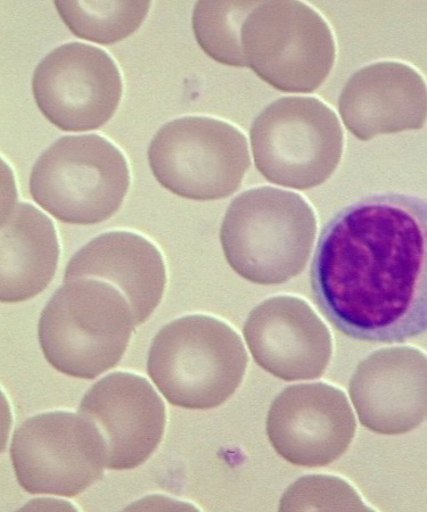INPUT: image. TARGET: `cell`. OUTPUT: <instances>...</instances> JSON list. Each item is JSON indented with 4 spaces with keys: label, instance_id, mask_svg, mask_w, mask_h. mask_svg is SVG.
<instances>
[{
    "label": "cell",
    "instance_id": "obj_2",
    "mask_svg": "<svg viewBox=\"0 0 427 512\" xmlns=\"http://www.w3.org/2000/svg\"><path fill=\"white\" fill-rule=\"evenodd\" d=\"M317 218L305 197L265 186L250 189L228 206L220 242L237 275L262 286L299 276L310 259Z\"/></svg>",
    "mask_w": 427,
    "mask_h": 512
},
{
    "label": "cell",
    "instance_id": "obj_10",
    "mask_svg": "<svg viewBox=\"0 0 427 512\" xmlns=\"http://www.w3.org/2000/svg\"><path fill=\"white\" fill-rule=\"evenodd\" d=\"M32 93L41 113L63 131L97 130L118 110L123 81L101 48L82 43L57 47L37 65Z\"/></svg>",
    "mask_w": 427,
    "mask_h": 512
},
{
    "label": "cell",
    "instance_id": "obj_16",
    "mask_svg": "<svg viewBox=\"0 0 427 512\" xmlns=\"http://www.w3.org/2000/svg\"><path fill=\"white\" fill-rule=\"evenodd\" d=\"M85 278L103 280L119 289L139 326L162 301L167 269L161 252L149 239L119 230L95 237L72 256L64 282Z\"/></svg>",
    "mask_w": 427,
    "mask_h": 512
},
{
    "label": "cell",
    "instance_id": "obj_20",
    "mask_svg": "<svg viewBox=\"0 0 427 512\" xmlns=\"http://www.w3.org/2000/svg\"><path fill=\"white\" fill-rule=\"evenodd\" d=\"M281 511L371 510L353 487L334 476H306L286 490Z\"/></svg>",
    "mask_w": 427,
    "mask_h": 512
},
{
    "label": "cell",
    "instance_id": "obj_5",
    "mask_svg": "<svg viewBox=\"0 0 427 512\" xmlns=\"http://www.w3.org/2000/svg\"><path fill=\"white\" fill-rule=\"evenodd\" d=\"M131 183L125 155L98 135L57 139L32 168L34 201L64 224L89 226L121 209Z\"/></svg>",
    "mask_w": 427,
    "mask_h": 512
},
{
    "label": "cell",
    "instance_id": "obj_1",
    "mask_svg": "<svg viewBox=\"0 0 427 512\" xmlns=\"http://www.w3.org/2000/svg\"><path fill=\"white\" fill-rule=\"evenodd\" d=\"M311 288L353 340L404 343L427 333V200L374 194L336 213L320 234Z\"/></svg>",
    "mask_w": 427,
    "mask_h": 512
},
{
    "label": "cell",
    "instance_id": "obj_3",
    "mask_svg": "<svg viewBox=\"0 0 427 512\" xmlns=\"http://www.w3.org/2000/svg\"><path fill=\"white\" fill-rule=\"evenodd\" d=\"M135 327L133 310L119 289L103 280L72 279L41 312L38 337L54 369L94 379L118 365Z\"/></svg>",
    "mask_w": 427,
    "mask_h": 512
},
{
    "label": "cell",
    "instance_id": "obj_19",
    "mask_svg": "<svg viewBox=\"0 0 427 512\" xmlns=\"http://www.w3.org/2000/svg\"><path fill=\"white\" fill-rule=\"evenodd\" d=\"M259 2H199L192 27L203 52L218 63L248 68L242 47V28Z\"/></svg>",
    "mask_w": 427,
    "mask_h": 512
},
{
    "label": "cell",
    "instance_id": "obj_18",
    "mask_svg": "<svg viewBox=\"0 0 427 512\" xmlns=\"http://www.w3.org/2000/svg\"><path fill=\"white\" fill-rule=\"evenodd\" d=\"M73 35L100 45L117 44L139 28L151 2H55Z\"/></svg>",
    "mask_w": 427,
    "mask_h": 512
},
{
    "label": "cell",
    "instance_id": "obj_8",
    "mask_svg": "<svg viewBox=\"0 0 427 512\" xmlns=\"http://www.w3.org/2000/svg\"><path fill=\"white\" fill-rule=\"evenodd\" d=\"M147 156L161 186L186 200L201 202L233 195L251 165L243 132L208 117L166 123L153 137Z\"/></svg>",
    "mask_w": 427,
    "mask_h": 512
},
{
    "label": "cell",
    "instance_id": "obj_15",
    "mask_svg": "<svg viewBox=\"0 0 427 512\" xmlns=\"http://www.w3.org/2000/svg\"><path fill=\"white\" fill-rule=\"evenodd\" d=\"M339 112L344 126L363 142L421 130L427 121V82L406 63L369 64L344 85Z\"/></svg>",
    "mask_w": 427,
    "mask_h": 512
},
{
    "label": "cell",
    "instance_id": "obj_9",
    "mask_svg": "<svg viewBox=\"0 0 427 512\" xmlns=\"http://www.w3.org/2000/svg\"><path fill=\"white\" fill-rule=\"evenodd\" d=\"M11 458L28 493L72 498L101 480L108 447L93 421L79 412H47L16 429Z\"/></svg>",
    "mask_w": 427,
    "mask_h": 512
},
{
    "label": "cell",
    "instance_id": "obj_13",
    "mask_svg": "<svg viewBox=\"0 0 427 512\" xmlns=\"http://www.w3.org/2000/svg\"><path fill=\"white\" fill-rule=\"evenodd\" d=\"M254 361L286 382L322 377L330 365V330L298 297L275 296L254 308L244 329Z\"/></svg>",
    "mask_w": 427,
    "mask_h": 512
},
{
    "label": "cell",
    "instance_id": "obj_4",
    "mask_svg": "<svg viewBox=\"0 0 427 512\" xmlns=\"http://www.w3.org/2000/svg\"><path fill=\"white\" fill-rule=\"evenodd\" d=\"M248 363L242 338L231 326L215 317L192 315L156 334L147 373L172 406L209 410L234 395Z\"/></svg>",
    "mask_w": 427,
    "mask_h": 512
},
{
    "label": "cell",
    "instance_id": "obj_7",
    "mask_svg": "<svg viewBox=\"0 0 427 512\" xmlns=\"http://www.w3.org/2000/svg\"><path fill=\"white\" fill-rule=\"evenodd\" d=\"M242 47L248 68L284 93L315 92L336 60L330 24L301 2H259L243 24Z\"/></svg>",
    "mask_w": 427,
    "mask_h": 512
},
{
    "label": "cell",
    "instance_id": "obj_17",
    "mask_svg": "<svg viewBox=\"0 0 427 512\" xmlns=\"http://www.w3.org/2000/svg\"><path fill=\"white\" fill-rule=\"evenodd\" d=\"M2 279L5 304L34 299L51 284L59 266L60 243L53 221L29 203L11 202L2 212Z\"/></svg>",
    "mask_w": 427,
    "mask_h": 512
},
{
    "label": "cell",
    "instance_id": "obj_11",
    "mask_svg": "<svg viewBox=\"0 0 427 512\" xmlns=\"http://www.w3.org/2000/svg\"><path fill=\"white\" fill-rule=\"evenodd\" d=\"M346 394L325 383L295 385L277 396L267 417V435L290 464L318 468L338 460L356 434Z\"/></svg>",
    "mask_w": 427,
    "mask_h": 512
},
{
    "label": "cell",
    "instance_id": "obj_6",
    "mask_svg": "<svg viewBox=\"0 0 427 512\" xmlns=\"http://www.w3.org/2000/svg\"><path fill=\"white\" fill-rule=\"evenodd\" d=\"M256 167L269 183L309 191L338 169L344 135L338 115L316 97H283L252 123Z\"/></svg>",
    "mask_w": 427,
    "mask_h": 512
},
{
    "label": "cell",
    "instance_id": "obj_14",
    "mask_svg": "<svg viewBox=\"0 0 427 512\" xmlns=\"http://www.w3.org/2000/svg\"><path fill=\"white\" fill-rule=\"evenodd\" d=\"M349 392L369 431L412 432L427 419V355L408 346L376 351L359 363Z\"/></svg>",
    "mask_w": 427,
    "mask_h": 512
},
{
    "label": "cell",
    "instance_id": "obj_12",
    "mask_svg": "<svg viewBox=\"0 0 427 512\" xmlns=\"http://www.w3.org/2000/svg\"><path fill=\"white\" fill-rule=\"evenodd\" d=\"M98 428L108 447V468L139 467L159 447L167 424L166 406L142 376L113 373L90 387L78 410Z\"/></svg>",
    "mask_w": 427,
    "mask_h": 512
}]
</instances>
